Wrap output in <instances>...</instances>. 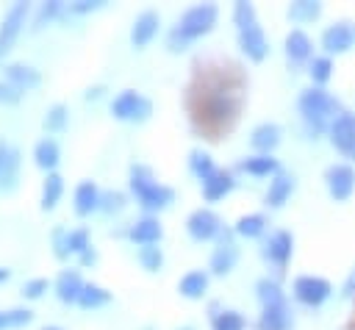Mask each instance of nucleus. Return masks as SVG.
I'll return each instance as SVG.
<instances>
[{
    "instance_id": "49",
    "label": "nucleus",
    "mask_w": 355,
    "mask_h": 330,
    "mask_svg": "<svg viewBox=\"0 0 355 330\" xmlns=\"http://www.w3.org/2000/svg\"><path fill=\"white\" fill-rule=\"evenodd\" d=\"M94 258H97V255H94V250L89 247V250L80 255V263H83V266H89V263H94Z\"/></svg>"
},
{
    "instance_id": "47",
    "label": "nucleus",
    "mask_w": 355,
    "mask_h": 330,
    "mask_svg": "<svg viewBox=\"0 0 355 330\" xmlns=\"http://www.w3.org/2000/svg\"><path fill=\"white\" fill-rule=\"evenodd\" d=\"M150 111H153V105H150V100H144V97H141V103H139V108H136V114H133V119H136V122H144V119L150 116Z\"/></svg>"
},
{
    "instance_id": "14",
    "label": "nucleus",
    "mask_w": 355,
    "mask_h": 330,
    "mask_svg": "<svg viewBox=\"0 0 355 330\" xmlns=\"http://www.w3.org/2000/svg\"><path fill=\"white\" fill-rule=\"evenodd\" d=\"M352 39H355V33L347 28V25H333V28H327L324 31V50L327 53H344V50H349L352 47Z\"/></svg>"
},
{
    "instance_id": "10",
    "label": "nucleus",
    "mask_w": 355,
    "mask_h": 330,
    "mask_svg": "<svg viewBox=\"0 0 355 330\" xmlns=\"http://www.w3.org/2000/svg\"><path fill=\"white\" fill-rule=\"evenodd\" d=\"M155 31H158V14H155V11H141V14L136 17V22H133L130 42H133L136 47H144V44L155 36Z\"/></svg>"
},
{
    "instance_id": "29",
    "label": "nucleus",
    "mask_w": 355,
    "mask_h": 330,
    "mask_svg": "<svg viewBox=\"0 0 355 330\" xmlns=\"http://www.w3.org/2000/svg\"><path fill=\"white\" fill-rule=\"evenodd\" d=\"M155 186V180H153V172L147 169V166H141V164H133L130 166V189H133V194L136 197H141L147 189H153Z\"/></svg>"
},
{
    "instance_id": "19",
    "label": "nucleus",
    "mask_w": 355,
    "mask_h": 330,
    "mask_svg": "<svg viewBox=\"0 0 355 330\" xmlns=\"http://www.w3.org/2000/svg\"><path fill=\"white\" fill-rule=\"evenodd\" d=\"M172 197H175V191H172L169 186L155 183L153 189H147V191L139 197V202H141L147 211H161V208H166V205L172 202Z\"/></svg>"
},
{
    "instance_id": "17",
    "label": "nucleus",
    "mask_w": 355,
    "mask_h": 330,
    "mask_svg": "<svg viewBox=\"0 0 355 330\" xmlns=\"http://www.w3.org/2000/svg\"><path fill=\"white\" fill-rule=\"evenodd\" d=\"M230 189H233V177H230L227 172H214L211 177H205V180H202V194H205V200H208V202H214V200L225 197Z\"/></svg>"
},
{
    "instance_id": "22",
    "label": "nucleus",
    "mask_w": 355,
    "mask_h": 330,
    "mask_svg": "<svg viewBox=\"0 0 355 330\" xmlns=\"http://www.w3.org/2000/svg\"><path fill=\"white\" fill-rule=\"evenodd\" d=\"M252 147L255 150H263V153H269V150H275L277 147V141H280V130H277V125H258L255 130H252Z\"/></svg>"
},
{
    "instance_id": "52",
    "label": "nucleus",
    "mask_w": 355,
    "mask_h": 330,
    "mask_svg": "<svg viewBox=\"0 0 355 330\" xmlns=\"http://www.w3.org/2000/svg\"><path fill=\"white\" fill-rule=\"evenodd\" d=\"M3 280H8V269H3V266H0V283H3Z\"/></svg>"
},
{
    "instance_id": "13",
    "label": "nucleus",
    "mask_w": 355,
    "mask_h": 330,
    "mask_svg": "<svg viewBox=\"0 0 355 330\" xmlns=\"http://www.w3.org/2000/svg\"><path fill=\"white\" fill-rule=\"evenodd\" d=\"M94 208H100V191L92 180H83L78 189H75V214L78 216H86L92 214Z\"/></svg>"
},
{
    "instance_id": "8",
    "label": "nucleus",
    "mask_w": 355,
    "mask_h": 330,
    "mask_svg": "<svg viewBox=\"0 0 355 330\" xmlns=\"http://www.w3.org/2000/svg\"><path fill=\"white\" fill-rule=\"evenodd\" d=\"M355 186V172L349 166H330L327 169V189L336 200H347Z\"/></svg>"
},
{
    "instance_id": "30",
    "label": "nucleus",
    "mask_w": 355,
    "mask_h": 330,
    "mask_svg": "<svg viewBox=\"0 0 355 330\" xmlns=\"http://www.w3.org/2000/svg\"><path fill=\"white\" fill-rule=\"evenodd\" d=\"M189 166H191V172H194L200 180H205V177H211V175L216 172V169H214V164H211V155H208V153H200V150H194V153H191Z\"/></svg>"
},
{
    "instance_id": "45",
    "label": "nucleus",
    "mask_w": 355,
    "mask_h": 330,
    "mask_svg": "<svg viewBox=\"0 0 355 330\" xmlns=\"http://www.w3.org/2000/svg\"><path fill=\"white\" fill-rule=\"evenodd\" d=\"M19 97H22V92H19L17 86H11V83H3V80H0V103L14 105V103H19Z\"/></svg>"
},
{
    "instance_id": "25",
    "label": "nucleus",
    "mask_w": 355,
    "mask_h": 330,
    "mask_svg": "<svg viewBox=\"0 0 355 330\" xmlns=\"http://www.w3.org/2000/svg\"><path fill=\"white\" fill-rule=\"evenodd\" d=\"M61 191H64V180H61V175L50 172L47 180H44V189H42V211H53L55 202L61 200Z\"/></svg>"
},
{
    "instance_id": "31",
    "label": "nucleus",
    "mask_w": 355,
    "mask_h": 330,
    "mask_svg": "<svg viewBox=\"0 0 355 330\" xmlns=\"http://www.w3.org/2000/svg\"><path fill=\"white\" fill-rule=\"evenodd\" d=\"M241 169L250 172V175H269V172L277 169V161L269 158V155H255V158H247V161L241 164Z\"/></svg>"
},
{
    "instance_id": "5",
    "label": "nucleus",
    "mask_w": 355,
    "mask_h": 330,
    "mask_svg": "<svg viewBox=\"0 0 355 330\" xmlns=\"http://www.w3.org/2000/svg\"><path fill=\"white\" fill-rule=\"evenodd\" d=\"M294 297H297L300 302L316 308V305H322V302L330 297V286H327V280H322V277H297V280H294Z\"/></svg>"
},
{
    "instance_id": "46",
    "label": "nucleus",
    "mask_w": 355,
    "mask_h": 330,
    "mask_svg": "<svg viewBox=\"0 0 355 330\" xmlns=\"http://www.w3.org/2000/svg\"><path fill=\"white\" fill-rule=\"evenodd\" d=\"M103 6V0H80V3H69V14H89L97 11Z\"/></svg>"
},
{
    "instance_id": "28",
    "label": "nucleus",
    "mask_w": 355,
    "mask_h": 330,
    "mask_svg": "<svg viewBox=\"0 0 355 330\" xmlns=\"http://www.w3.org/2000/svg\"><path fill=\"white\" fill-rule=\"evenodd\" d=\"M108 299H111V294H108L105 288H100V286H94V283H86L83 291H80V297H78V305H80V308H100V305H105Z\"/></svg>"
},
{
    "instance_id": "9",
    "label": "nucleus",
    "mask_w": 355,
    "mask_h": 330,
    "mask_svg": "<svg viewBox=\"0 0 355 330\" xmlns=\"http://www.w3.org/2000/svg\"><path fill=\"white\" fill-rule=\"evenodd\" d=\"M236 258H239V250H236L233 238L225 233V236H222V241H219V247H216V250H214V255H211V269H214L216 275H227V272L233 269Z\"/></svg>"
},
{
    "instance_id": "18",
    "label": "nucleus",
    "mask_w": 355,
    "mask_h": 330,
    "mask_svg": "<svg viewBox=\"0 0 355 330\" xmlns=\"http://www.w3.org/2000/svg\"><path fill=\"white\" fill-rule=\"evenodd\" d=\"M17 177H19V150H8V158L0 169V191L3 194H11L17 189Z\"/></svg>"
},
{
    "instance_id": "16",
    "label": "nucleus",
    "mask_w": 355,
    "mask_h": 330,
    "mask_svg": "<svg viewBox=\"0 0 355 330\" xmlns=\"http://www.w3.org/2000/svg\"><path fill=\"white\" fill-rule=\"evenodd\" d=\"M261 330H288V308H286V302L263 305Z\"/></svg>"
},
{
    "instance_id": "44",
    "label": "nucleus",
    "mask_w": 355,
    "mask_h": 330,
    "mask_svg": "<svg viewBox=\"0 0 355 330\" xmlns=\"http://www.w3.org/2000/svg\"><path fill=\"white\" fill-rule=\"evenodd\" d=\"M53 252H55V258H67V252H69V247H67V233L61 230V227H55L53 230Z\"/></svg>"
},
{
    "instance_id": "41",
    "label": "nucleus",
    "mask_w": 355,
    "mask_h": 330,
    "mask_svg": "<svg viewBox=\"0 0 355 330\" xmlns=\"http://www.w3.org/2000/svg\"><path fill=\"white\" fill-rule=\"evenodd\" d=\"M122 202H125V197H122L119 191H108V194H100V208H103L105 214H111V211H119V208H122Z\"/></svg>"
},
{
    "instance_id": "50",
    "label": "nucleus",
    "mask_w": 355,
    "mask_h": 330,
    "mask_svg": "<svg viewBox=\"0 0 355 330\" xmlns=\"http://www.w3.org/2000/svg\"><path fill=\"white\" fill-rule=\"evenodd\" d=\"M8 150H11V147H6V144L0 141V169H3V164H6V158H8Z\"/></svg>"
},
{
    "instance_id": "12",
    "label": "nucleus",
    "mask_w": 355,
    "mask_h": 330,
    "mask_svg": "<svg viewBox=\"0 0 355 330\" xmlns=\"http://www.w3.org/2000/svg\"><path fill=\"white\" fill-rule=\"evenodd\" d=\"M83 286H86V283L80 280V275H78L75 269H67V272H61L58 280H55V294H58L61 302H78Z\"/></svg>"
},
{
    "instance_id": "40",
    "label": "nucleus",
    "mask_w": 355,
    "mask_h": 330,
    "mask_svg": "<svg viewBox=\"0 0 355 330\" xmlns=\"http://www.w3.org/2000/svg\"><path fill=\"white\" fill-rule=\"evenodd\" d=\"M58 11H61V3H58V0H50V3H44V6L39 8V14H36V19H33V25H31V28H33V31H39V28H42L47 19H53Z\"/></svg>"
},
{
    "instance_id": "43",
    "label": "nucleus",
    "mask_w": 355,
    "mask_h": 330,
    "mask_svg": "<svg viewBox=\"0 0 355 330\" xmlns=\"http://www.w3.org/2000/svg\"><path fill=\"white\" fill-rule=\"evenodd\" d=\"M311 75H313V80H327L330 78V61L327 58H313V64H311Z\"/></svg>"
},
{
    "instance_id": "27",
    "label": "nucleus",
    "mask_w": 355,
    "mask_h": 330,
    "mask_svg": "<svg viewBox=\"0 0 355 330\" xmlns=\"http://www.w3.org/2000/svg\"><path fill=\"white\" fill-rule=\"evenodd\" d=\"M205 288H208V277H205L202 272H189V275L180 280V294H183V297H189V299L202 297V294H205Z\"/></svg>"
},
{
    "instance_id": "1",
    "label": "nucleus",
    "mask_w": 355,
    "mask_h": 330,
    "mask_svg": "<svg viewBox=\"0 0 355 330\" xmlns=\"http://www.w3.org/2000/svg\"><path fill=\"white\" fill-rule=\"evenodd\" d=\"M214 22H216V6H211V3L191 6V8L180 17L178 28L169 33V50H172V53L186 50V44H189L191 39H197V36H205V33L214 28Z\"/></svg>"
},
{
    "instance_id": "3",
    "label": "nucleus",
    "mask_w": 355,
    "mask_h": 330,
    "mask_svg": "<svg viewBox=\"0 0 355 330\" xmlns=\"http://www.w3.org/2000/svg\"><path fill=\"white\" fill-rule=\"evenodd\" d=\"M300 111H302V119H305L308 125H313V130H322L324 119H327L333 111H338V103H336L330 94H324L322 89H308V92H302V97H300Z\"/></svg>"
},
{
    "instance_id": "42",
    "label": "nucleus",
    "mask_w": 355,
    "mask_h": 330,
    "mask_svg": "<svg viewBox=\"0 0 355 330\" xmlns=\"http://www.w3.org/2000/svg\"><path fill=\"white\" fill-rule=\"evenodd\" d=\"M47 291V280L44 277H36V280H28L25 286H22V294L28 297V299H39L42 294Z\"/></svg>"
},
{
    "instance_id": "2",
    "label": "nucleus",
    "mask_w": 355,
    "mask_h": 330,
    "mask_svg": "<svg viewBox=\"0 0 355 330\" xmlns=\"http://www.w3.org/2000/svg\"><path fill=\"white\" fill-rule=\"evenodd\" d=\"M233 19H236V28H239V44L247 53V58L263 61L266 39H263V31H261V25L255 19V8L250 3H236L233 6Z\"/></svg>"
},
{
    "instance_id": "23",
    "label": "nucleus",
    "mask_w": 355,
    "mask_h": 330,
    "mask_svg": "<svg viewBox=\"0 0 355 330\" xmlns=\"http://www.w3.org/2000/svg\"><path fill=\"white\" fill-rule=\"evenodd\" d=\"M291 189H294V180H291L288 175H277V177L269 183V191H266V202H269L272 208H280V205L286 202V197L291 194Z\"/></svg>"
},
{
    "instance_id": "38",
    "label": "nucleus",
    "mask_w": 355,
    "mask_h": 330,
    "mask_svg": "<svg viewBox=\"0 0 355 330\" xmlns=\"http://www.w3.org/2000/svg\"><path fill=\"white\" fill-rule=\"evenodd\" d=\"M67 247H69V252L83 255V252L89 250V230H86V227H78V230L67 233Z\"/></svg>"
},
{
    "instance_id": "36",
    "label": "nucleus",
    "mask_w": 355,
    "mask_h": 330,
    "mask_svg": "<svg viewBox=\"0 0 355 330\" xmlns=\"http://www.w3.org/2000/svg\"><path fill=\"white\" fill-rule=\"evenodd\" d=\"M139 261H141V266H144L147 272H158V269H161V263H164V255H161V250H158V247L144 244V247L139 250Z\"/></svg>"
},
{
    "instance_id": "51",
    "label": "nucleus",
    "mask_w": 355,
    "mask_h": 330,
    "mask_svg": "<svg viewBox=\"0 0 355 330\" xmlns=\"http://www.w3.org/2000/svg\"><path fill=\"white\" fill-rule=\"evenodd\" d=\"M94 97H100V86H97V89H89V92H86V100H94Z\"/></svg>"
},
{
    "instance_id": "7",
    "label": "nucleus",
    "mask_w": 355,
    "mask_h": 330,
    "mask_svg": "<svg viewBox=\"0 0 355 330\" xmlns=\"http://www.w3.org/2000/svg\"><path fill=\"white\" fill-rule=\"evenodd\" d=\"M330 133H333V144H336L344 155L355 158V114H341V116H336Z\"/></svg>"
},
{
    "instance_id": "53",
    "label": "nucleus",
    "mask_w": 355,
    "mask_h": 330,
    "mask_svg": "<svg viewBox=\"0 0 355 330\" xmlns=\"http://www.w3.org/2000/svg\"><path fill=\"white\" fill-rule=\"evenodd\" d=\"M44 330H61V327H44Z\"/></svg>"
},
{
    "instance_id": "15",
    "label": "nucleus",
    "mask_w": 355,
    "mask_h": 330,
    "mask_svg": "<svg viewBox=\"0 0 355 330\" xmlns=\"http://www.w3.org/2000/svg\"><path fill=\"white\" fill-rule=\"evenodd\" d=\"M263 255H266L269 261H275L277 266H286V261H288V255H291V236H288L286 230L275 233V236L266 241Z\"/></svg>"
},
{
    "instance_id": "6",
    "label": "nucleus",
    "mask_w": 355,
    "mask_h": 330,
    "mask_svg": "<svg viewBox=\"0 0 355 330\" xmlns=\"http://www.w3.org/2000/svg\"><path fill=\"white\" fill-rule=\"evenodd\" d=\"M186 230H189L191 238H197V241H208V238H214V236L219 233V216H216L214 211L200 208V211H194V214L189 216Z\"/></svg>"
},
{
    "instance_id": "35",
    "label": "nucleus",
    "mask_w": 355,
    "mask_h": 330,
    "mask_svg": "<svg viewBox=\"0 0 355 330\" xmlns=\"http://www.w3.org/2000/svg\"><path fill=\"white\" fill-rule=\"evenodd\" d=\"M261 230H263V216H258V214L241 216V219L236 222V233H239V236H247V238H252V236H258Z\"/></svg>"
},
{
    "instance_id": "32",
    "label": "nucleus",
    "mask_w": 355,
    "mask_h": 330,
    "mask_svg": "<svg viewBox=\"0 0 355 330\" xmlns=\"http://www.w3.org/2000/svg\"><path fill=\"white\" fill-rule=\"evenodd\" d=\"M258 299L261 305H277V302H286L283 299V291L275 280H258Z\"/></svg>"
},
{
    "instance_id": "24",
    "label": "nucleus",
    "mask_w": 355,
    "mask_h": 330,
    "mask_svg": "<svg viewBox=\"0 0 355 330\" xmlns=\"http://www.w3.org/2000/svg\"><path fill=\"white\" fill-rule=\"evenodd\" d=\"M139 103H141V97L136 94V92H122L116 100H114V105H111V114L116 116V119H133V114H136V108H139Z\"/></svg>"
},
{
    "instance_id": "48",
    "label": "nucleus",
    "mask_w": 355,
    "mask_h": 330,
    "mask_svg": "<svg viewBox=\"0 0 355 330\" xmlns=\"http://www.w3.org/2000/svg\"><path fill=\"white\" fill-rule=\"evenodd\" d=\"M344 297H355V272L349 275V280H347V286H344Z\"/></svg>"
},
{
    "instance_id": "34",
    "label": "nucleus",
    "mask_w": 355,
    "mask_h": 330,
    "mask_svg": "<svg viewBox=\"0 0 355 330\" xmlns=\"http://www.w3.org/2000/svg\"><path fill=\"white\" fill-rule=\"evenodd\" d=\"M214 330H244V319L236 311H219L214 313Z\"/></svg>"
},
{
    "instance_id": "11",
    "label": "nucleus",
    "mask_w": 355,
    "mask_h": 330,
    "mask_svg": "<svg viewBox=\"0 0 355 330\" xmlns=\"http://www.w3.org/2000/svg\"><path fill=\"white\" fill-rule=\"evenodd\" d=\"M6 78L11 86H17L19 92H28V89H36L42 83V75L33 69V67H25V64H8L6 67Z\"/></svg>"
},
{
    "instance_id": "39",
    "label": "nucleus",
    "mask_w": 355,
    "mask_h": 330,
    "mask_svg": "<svg viewBox=\"0 0 355 330\" xmlns=\"http://www.w3.org/2000/svg\"><path fill=\"white\" fill-rule=\"evenodd\" d=\"M288 17L291 19H313V17H319V6L316 3H294L291 8H288Z\"/></svg>"
},
{
    "instance_id": "37",
    "label": "nucleus",
    "mask_w": 355,
    "mask_h": 330,
    "mask_svg": "<svg viewBox=\"0 0 355 330\" xmlns=\"http://www.w3.org/2000/svg\"><path fill=\"white\" fill-rule=\"evenodd\" d=\"M31 319H33V313L25 311V308L6 311V313H0V330H3V327H22V324H28Z\"/></svg>"
},
{
    "instance_id": "4",
    "label": "nucleus",
    "mask_w": 355,
    "mask_h": 330,
    "mask_svg": "<svg viewBox=\"0 0 355 330\" xmlns=\"http://www.w3.org/2000/svg\"><path fill=\"white\" fill-rule=\"evenodd\" d=\"M28 8H31V6H28L25 0H19V3H14V6L6 11L3 25H0V58L14 47V42H17V36H19L22 25H25Z\"/></svg>"
},
{
    "instance_id": "26",
    "label": "nucleus",
    "mask_w": 355,
    "mask_h": 330,
    "mask_svg": "<svg viewBox=\"0 0 355 330\" xmlns=\"http://www.w3.org/2000/svg\"><path fill=\"white\" fill-rule=\"evenodd\" d=\"M286 53H288L291 61L308 58V55H311V42H308V36H305L302 31H291L288 39H286Z\"/></svg>"
},
{
    "instance_id": "33",
    "label": "nucleus",
    "mask_w": 355,
    "mask_h": 330,
    "mask_svg": "<svg viewBox=\"0 0 355 330\" xmlns=\"http://www.w3.org/2000/svg\"><path fill=\"white\" fill-rule=\"evenodd\" d=\"M67 105H53L50 111H47V116H44V130L47 133H58V130H64L67 128Z\"/></svg>"
},
{
    "instance_id": "20",
    "label": "nucleus",
    "mask_w": 355,
    "mask_h": 330,
    "mask_svg": "<svg viewBox=\"0 0 355 330\" xmlns=\"http://www.w3.org/2000/svg\"><path fill=\"white\" fill-rule=\"evenodd\" d=\"M130 238L139 241L141 247H144V244H155V241L161 238V225H158V219L144 216L141 222H136V225L130 227Z\"/></svg>"
},
{
    "instance_id": "21",
    "label": "nucleus",
    "mask_w": 355,
    "mask_h": 330,
    "mask_svg": "<svg viewBox=\"0 0 355 330\" xmlns=\"http://www.w3.org/2000/svg\"><path fill=\"white\" fill-rule=\"evenodd\" d=\"M33 158H36V166H42L47 175L55 169L58 164V144L53 139H42L36 147H33Z\"/></svg>"
}]
</instances>
